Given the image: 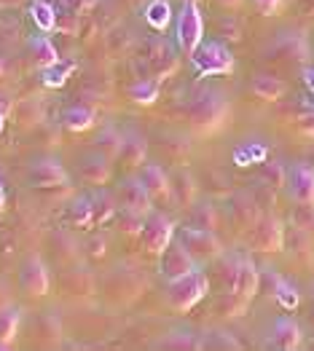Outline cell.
<instances>
[{"instance_id": "6da1fadb", "label": "cell", "mask_w": 314, "mask_h": 351, "mask_svg": "<svg viewBox=\"0 0 314 351\" xmlns=\"http://www.w3.org/2000/svg\"><path fill=\"white\" fill-rule=\"evenodd\" d=\"M175 40H177V49L186 57H191L204 40V19H201L197 0L183 3L180 14H177V22H175Z\"/></svg>"}, {"instance_id": "7a4b0ae2", "label": "cell", "mask_w": 314, "mask_h": 351, "mask_svg": "<svg viewBox=\"0 0 314 351\" xmlns=\"http://www.w3.org/2000/svg\"><path fill=\"white\" fill-rule=\"evenodd\" d=\"M194 70L199 75H226L234 70V57L229 46L221 40H201L199 49L191 54Z\"/></svg>"}, {"instance_id": "3957f363", "label": "cell", "mask_w": 314, "mask_h": 351, "mask_svg": "<svg viewBox=\"0 0 314 351\" xmlns=\"http://www.w3.org/2000/svg\"><path fill=\"white\" fill-rule=\"evenodd\" d=\"M207 287H210V282H207V276L201 274L199 268H194V271L186 274V276L172 279L170 282L172 308H177V311H188V308H194L201 298L207 295Z\"/></svg>"}, {"instance_id": "277c9868", "label": "cell", "mask_w": 314, "mask_h": 351, "mask_svg": "<svg viewBox=\"0 0 314 351\" xmlns=\"http://www.w3.org/2000/svg\"><path fill=\"white\" fill-rule=\"evenodd\" d=\"M188 113L194 116V121L199 126H218V123H223V118L229 113V102L218 91H204L194 99Z\"/></svg>"}, {"instance_id": "5b68a950", "label": "cell", "mask_w": 314, "mask_h": 351, "mask_svg": "<svg viewBox=\"0 0 314 351\" xmlns=\"http://www.w3.org/2000/svg\"><path fill=\"white\" fill-rule=\"evenodd\" d=\"M172 236H175V226H172L170 217H164V215H159V212L145 215L143 241H145V250H148L150 255H161L172 244Z\"/></svg>"}, {"instance_id": "8992f818", "label": "cell", "mask_w": 314, "mask_h": 351, "mask_svg": "<svg viewBox=\"0 0 314 351\" xmlns=\"http://www.w3.org/2000/svg\"><path fill=\"white\" fill-rule=\"evenodd\" d=\"M118 206L126 215H135V217L150 215V193H148V188L140 180H124L118 185Z\"/></svg>"}, {"instance_id": "52a82bcc", "label": "cell", "mask_w": 314, "mask_h": 351, "mask_svg": "<svg viewBox=\"0 0 314 351\" xmlns=\"http://www.w3.org/2000/svg\"><path fill=\"white\" fill-rule=\"evenodd\" d=\"M161 274L167 276V279H177V276H186V274H191L194 268H197V258L177 241V244H170L161 255Z\"/></svg>"}, {"instance_id": "ba28073f", "label": "cell", "mask_w": 314, "mask_h": 351, "mask_svg": "<svg viewBox=\"0 0 314 351\" xmlns=\"http://www.w3.org/2000/svg\"><path fill=\"white\" fill-rule=\"evenodd\" d=\"M30 185L32 188H59L67 185V172L57 158H41L30 167Z\"/></svg>"}, {"instance_id": "9c48e42d", "label": "cell", "mask_w": 314, "mask_h": 351, "mask_svg": "<svg viewBox=\"0 0 314 351\" xmlns=\"http://www.w3.org/2000/svg\"><path fill=\"white\" fill-rule=\"evenodd\" d=\"M177 241H180L194 258H212V255H218V250H221L218 239L212 236L210 228H183Z\"/></svg>"}, {"instance_id": "30bf717a", "label": "cell", "mask_w": 314, "mask_h": 351, "mask_svg": "<svg viewBox=\"0 0 314 351\" xmlns=\"http://www.w3.org/2000/svg\"><path fill=\"white\" fill-rule=\"evenodd\" d=\"M287 191L293 202L298 204H314V169L306 164H295L287 172Z\"/></svg>"}, {"instance_id": "8fae6325", "label": "cell", "mask_w": 314, "mask_h": 351, "mask_svg": "<svg viewBox=\"0 0 314 351\" xmlns=\"http://www.w3.org/2000/svg\"><path fill=\"white\" fill-rule=\"evenodd\" d=\"M22 290L32 298H41V295L49 293L52 282H49V271H46V263L41 258H30L25 268H22Z\"/></svg>"}, {"instance_id": "7c38bea8", "label": "cell", "mask_w": 314, "mask_h": 351, "mask_svg": "<svg viewBox=\"0 0 314 351\" xmlns=\"http://www.w3.org/2000/svg\"><path fill=\"white\" fill-rule=\"evenodd\" d=\"M256 285H258V274L247 261H236L229 268V287L236 298L247 300L250 295L256 293Z\"/></svg>"}, {"instance_id": "4fadbf2b", "label": "cell", "mask_w": 314, "mask_h": 351, "mask_svg": "<svg viewBox=\"0 0 314 351\" xmlns=\"http://www.w3.org/2000/svg\"><path fill=\"white\" fill-rule=\"evenodd\" d=\"M253 244L263 252H277L282 247V226L271 217L260 220L258 228L253 231Z\"/></svg>"}, {"instance_id": "5bb4252c", "label": "cell", "mask_w": 314, "mask_h": 351, "mask_svg": "<svg viewBox=\"0 0 314 351\" xmlns=\"http://www.w3.org/2000/svg\"><path fill=\"white\" fill-rule=\"evenodd\" d=\"M271 346L277 349H298L301 346V327L293 322L290 317H280L274 322V330H271Z\"/></svg>"}, {"instance_id": "9a60e30c", "label": "cell", "mask_w": 314, "mask_h": 351, "mask_svg": "<svg viewBox=\"0 0 314 351\" xmlns=\"http://www.w3.org/2000/svg\"><path fill=\"white\" fill-rule=\"evenodd\" d=\"M137 180L148 188L150 199H167L170 196V177L164 175V169H159V167L150 164V167H145L143 172H140Z\"/></svg>"}, {"instance_id": "2e32d148", "label": "cell", "mask_w": 314, "mask_h": 351, "mask_svg": "<svg viewBox=\"0 0 314 351\" xmlns=\"http://www.w3.org/2000/svg\"><path fill=\"white\" fill-rule=\"evenodd\" d=\"M30 19L41 32H54L57 29V11L49 0H32L30 3Z\"/></svg>"}, {"instance_id": "e0dca14e", "label": "cell", "mask_w": 314, "mask_h": 351, "mask_svg": "<svg viewBox=\"0 0 314 351\" xmlns=\"http://www.w3.org/2000/svg\"><path fill=\"white\" fill-rule=\"evenodd\" d=\"M143 19L148 22V27H153V29H159V32H164V29L170 27V22H172V5H170V0H150V3L145 5Z\"/></svg>"}, {"instance_id": "ac0fdd59", "label": "cell", "mask_w": 314, "mask_h": 351, "mask_svg": "<svg viewBox=\"0 0 314 351\" xmlns=\"http://www.w3.org/2000/svg\"><path fill=\"white\" fill-rule=\"evenodd\" d=\"M81 175L91 185H102L111 177V164H108L105 156H89V158L81 161Z\"/></svg>"}, {"instance_id": "d6986e66", "label": "cell", "mask_w": 314, "mask_h": 351, "mask_svg": "<svg viewBox=\"0 0 314 351\" xmlns=\"http://www.w3.org/2000/svg\"><path fill=\"white\" fill-rule=\"evenodd\" d=\"M253 91H256L260 99H266V102H274V99H280L282 94H285V84L280 81V78H274V75H256L253 78Z\"/></svg>"}, {"instance_id": "ffe728a7", "label": "cell", "mask_w": 314, "mask_h": 351, "mask_svg": "<svg viewBox=\"0 0 314 351\" xmlns=\"http://www.w3.org/2000/svg\"><path fill=\"white\" fill-rule=\"evenodd\" d=\"M62 123L70 132H84V129H89L94 123V113L89 108H84V105H73V108H67L62 113Z\"/></svg>"}, {"instance_id": "44dd1931", "label": "cell", "mask_w": 314, "mask_h": 351, "mask_svg": "<svg viewBox=\"0 0 314 351\" xmlns=\"http://www.w3.org/2000/svg\"><path fill=\"white\" fill-rule=\"evenodd\" d=\"M30 49H32V54H35V59H38V64H41V67L59 62L57 49L52 46V40H49L46 35H35V38L30 40Z\"/></svg>"}, {"instance_id": "7402d4cb", "label": "cell", "mask_w": 314, "mask_h": 351, "mask_svg": "<svg viewBox=\"0 0 314 351\" xmlns=\"http://www.w3.org/2000/svg\"><path fill=\"white\" fill-rule=\"evenodd\" d=\"M67 75H70V64H62V62L41 67V81L49 88H62L67 84Z\"/></svg>"}, {"instance_id": "603a6c76", "label": "cell", "mask_w": 314, "mask_h": 351, "mask_svg": "<svg viewBox=\"0 0 314 351\" xmlns=\"http://www.w3.org/2000/svg\"><path fill=\"white\" fill-rule=\"evenodd\" d=\"M16 330H19V311L16 308L0 311V346H8L16 338Z\"/></svg>"}, {"instance_id": "cb8c5ba5", "label": "cell", "mask_w": 314, "mask_h": 351, "mask_svg": "<svg viewBox=\"0 0 314 351\" xmlns=\"http://www.w3.org/2000/svg\"><path fill=\"white\" fill-rule=\"evenodd\" d=\"M129 97H132L135 102H140V105H150V102H156V97H159V86H156V81H150V78H140V81H135V84L129 86Z\"/></svg>"}, {"instance_id": "d4e9b609", "label": "cell", "mask_w": 314, "mask_h": 351, "mask_svg": "<svg viewBox=\"0 0 314 351\" xmlns=\"http://www.w3.org/2000/svg\"><path fill=\"white\" fill-rule=\"evenodd\" d=\"M277 300H280L282 308L293 311V308L301 303V295H298V290H295L293 285H287L285 279H277Z\"/></svg>"}, {"instance_id": "484cf974", "label": "cell", "mask_w": 314, "mask_h": 351, "mask_svg": "<svg viewBox=\"0 0 314 351\" xmlns=\"http://www.w3.org/2000/svg\"><path fill=\"white\" fill-rule=\"evenodd\" d=\"M118 150H121V156H124L126 161H132V164H140L145 158V145L140 140H124Z\"/></svg>"}, {"instance_id": "4316f807", "label": "cell", "mask_w": 314, "mask_h": 351, "mask_svg": "<svg viewBox=\"0 0 314 351\" xmlns=\"http://www.w3.org/2000/svg\"><path fill=\"white\" fill-rule=\"evenodd\" d=\"M253 3L258 5V11L266 14V16H271V14H277L282 8V0H253Z\"/></svg>"}, {"instance_id": "83f0119b", "label": "cell", "mask_w": 314, "mask_h": 351, "mask_svg": "<svg viewBox=\"0 0 314 351\" xmlns=\"http://www.w3.org/2000/svg\"><path fill=\"white\" fill-rule=\"evenodd\" d=\"M304 84H306L309 91H314V67H306V70H304Z\"/></svg>"}, {"instance_id": "f1b7e54d", "label": "cell", "mask_w": 314, "mask_h": 351, "mask_svg": "<svg viewBox=\"0 0 314 351\" xmlns=\"http://www.w3.org/2000/svg\"><path fill=\"white\" fill-rule=\"evenodd\" d=\"M221 3H223V5H229V8H234V5H239L242 0H221Z\"/></svg>"}, {"instance_id": "f546056e", "label": "cell", "mask_w": 314, "mask_h": 351, "mask_svg": "<svg viewBox=\"0 0 314 351\" xmlns=\"http://www.w3.org/2000/svg\"><path fill=\"white\" fill-rule=\"evenodd\" d=\"M5 206V191H0V209Z\"/></svg>"}, {"instance_id": "4dcf8cb0", "label": "cell", "mask_w": 314, "mask_h": 351, "mask_svg": "<svg viewBox=\"0 0 314 351\" xmlns=\"http://www.w3.org/2000/svg\"><path fill=\"white\" fill-rule=\"evenodd\" d=\"M0 132H3V113H0Z\"/></svg>"}, {"instance_id": "1f68e13d", "label": "cell", "mask_w": 314, "mask_h": 351, "mask_svg": "<svg viewBox=\"0 0 314 351\" xmlns=\"http://www.w3.org/2000/svg\"><path fill=\"white\" fill-rule=\"evenodd\" d=\"M0 191H3V177H0Z\"/></svg>"}, {"instance_id": "d6a6232c", "label": "cell", "mask_w": 314, "mask_h": 351, "mask_svg": "<svg viewBox=\"0 0 314 351\" xmlns=\"http://www.w3.org/2000/svg\"><path fill=\"white\" fill-rule=\"evenodd\" d=\"M0 70H3V64H0Z\"/></svg>"}]
</instances>
